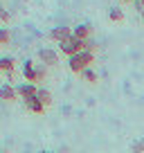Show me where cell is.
Listing matches in <instances>:
<instances>
[{
	"mask_svg": "<svg viewBox=\"0 0 144 153\" xmlns=\"http://www.w3.org/2000/svg\"><path fill=\"white\" fill-rule=\"evenodd\" d=\"M140 142H142V144H144V137H142V140H140Z\"/></svg>",
	"mask_w": 144,
	"mask_h": 153,
	"instance_id": "obj_22",
	"label": "cell"
},
{
	"mask_svg": "<svg viewBox=\"0 0 144 153\" xmlns=\"http://www.w3.org/2000/svg\"><path fill=\"white\" fill-rule=\"evenodd\" d=\"M0 20H9V14H7L2 7H0Z\"/></svg>",
	"mask_w": 144,
	"mask_h": 153,
	"instance_id": "obj_17",
	"label": "cell"
},
{
	"mask_svg": "<svg viewBox=\"0 0 144 153\" xmlns=\"http://www.w3.org/2000/svg\"><path fill=\"white\" fill-rule=\"evenodd\" d=\"M34 72H36V83H39V81H43V79H45V74H48V70H45V65H43V63H39Z\"/></svg>",
	"mask_w": 144,
	"mask_h": 153,
	"instance_id": "obj_15",
	"label": "cell"
},
{
	"mask_svg": "<svg viewBox=\"0 0 144 153\" xmlns=\"http://www.w3.org/2000/svg\"><path fill=\"white\" fill-rule=\"evenodd\" d=\"M36 65H34V61L32 59H27V61L23 63V76H25V81H29V83H36Z\"/></svg>",
	"mask_w": 144,
	"mask_h": 153,
	"instance_id": "obj_9",
	"label": "cell"
},
{
	"mask_svg": "<svg viewBox=\"0 0 144 153\" xmlns=\"http://www.w3.org/2000/svg\"><path fill=\"white\" fill-rule=\"evenodd\" d=\"M0 153H5V151H0Z\"/></svg>",
	"mask_w": 144,
	"mask_h": 153,
	"instance_id": "obj_23",
	"label": "cell"
},
{
	"mask_svg": "<svg viewBox=\"0 0 144 153\" xmlns=\"http://www.w3.org/2000/svg\"><path fill=\"white\" fill-rule=\"evenodd\" d=\"M36 90H39V86H36V83H29V81H23V83L16 86V92H18V97H23V99L34 97V95H36Z\"/></svg>",
	"mask_w": 144,
	"mask_h": 153,
	"instance_id": "obj_6",
	"label": "cell"
},
{
	"mask_svg": "<svg viewBox=\"0 0 144 153\" xmlns=\"http://www.w3.org/2000/svg\"><path fill=\"white\" fill-rule=\"evenodd\" d=\"M16 97H18L16 86H11V83H2L0 86V99L2 101H16Z\"/></svg>",
	"mask_w": 144,
	"mask_h": 153,
	"instance_id": "obj_8",
	"label": "cell"
},
{
	"mask_svg": "<svg viewBox=\"0 0 144 153\" xmlns=\"http://www.w3.org/2000/svg\"><path fill=\"white\" fill-rule=\"evenodd\" d=\"M108 18H111L113 23H120V20H124V11H122L120 7H108Z\"/></svg>",
	"mask_w": 144,
	"mask_h": 153,
	"instance_id": "obj_12",
	"label": "cell"
},
{
	"mask_svg": "<svg viewBox=\"0 0 144 153\" xmlns=\"http://www.w3.org/2000/svg\"><path fill=\"white\" fill-rule=\"evenodd\" d=\"M36 97H39V101L48 108V106H52V101H54V97H52V92L48 90V88H39L36 90Z\"/></svg>",
	"mask_w": 144,
	"mask_h": 153,
	"instance_id": "obj_11",
	"label": "cell"
},
{
	"mask_svg": "<svg viewBox=\"0 0 144 153\" xmlns=\"http://www.w3.org/2000/svg\"><path fill=\"white\" fill-rule=\"evenodd\" d=\"M140 14H142V20H144V9H140Z\"/></svg>",
	"mask_w": 144,
	"mask_h": 153,
	"instance_id": "obj_19",
	"label": "cell"
},
{
	"mask_svg": "<svg viewBox=\"0 0 144 153\" xmlns=\"http://www.w3.org/2000/svg\"><path fill=\"white\" fill-rule=\"evenodd\" d=\"M72 36V29L68 27V25H56V27H52V32H50V38L52 41H56V43H63L65 38Z\"/></svg>",
	"mask_w": 144,
	"mask_h": 153,
	"instance_id": "obj_5",
	"label": "cell"
},
{
	"mask_svg": "<svg viewBox=\"0 0 144 153\" xmlns=\"http://www.w3.org/2000/svg\"><path fill=\"white\" fill-rule=\"evenodd\" d=\"M131 151H133V153H144V144H142V142H133Z\"/></svg>",
	"mask_w": 144,
	"mask_h": 153,
	"instance_id": "obj_16",
	"label": "cell"
},
{
	"mask_svg": "<svg viewBox=\"0 0 144 153\" xmlns=\"http://www.w3.org/2000/svg\"><path fill=\"white\" fill-rule=\"evenodd\" d=\"M135 5H137L140 9H144V0H137V2H135Z\"/></svg>",
	"mask_w": 144,
	"mask_h": 153,
	"instance_id": "obj_18",
	"label": "cell"
},
{
	"mask_svg": "<svg viewBox=\"0 0 144 153\" xmlns=\"http://www.w3.org/2000/svg\"><path fill=\"white\" fill-rule=\"evenodd\" d=\"M126 2H137V0H126Z\"/></svg>",
	"mask_w": 144,
	"mask_h": 153,
	"instance_id": "obj_21",
	"label": "cell"
},
{
	"mask_svg": "<svg viewBox=\"0 0 144 153\" xmlns=\"http://www.w3.org/2000/svg\"><path fill=\"white\" fill-rule=\"evenodd\" d=\"M9 41H11V32L7 27H0V45L9 43Z\"/></svg>",
	"mask_w": 144,
	"mask_h": 153,
	"instance_id": "obj_14",
	"label": "cell"
},
{
	"mask_svg": "<svg viewBox=\"0 0 144 153\" xmlns=\"http://www.w3.org/2000/svg\"><path fill=\"white\" fill-rule=\"evenodd\" d=\"M83 50V41H79L74 34H72L70 38H65L63 43H59V52H63V54H68V59L70 56H74L77 52H81Z\"/></svg>",
	"mask_w": 144,
	"mask_h": 153,
	"instance_id": "obj_2",
	"label": "cell"
},
{
	"mask_svg": "<svg viewBox=\"0 0 144 153\" xmlns=\"http://www.w3.org/2000/svg\"><path fill=\"white\" fill-rule=\"evenodd\" d=\"M36 54H39V61L43 63L45 68H48V65H56V63H59V52L54 48H41Z\"/></svg>",
	"mask_w": 144,
	"mask_h": 153,
	"instance_id": "obj_3",
	"label": "cell"
},
{
	"mask_svg": "<svg viewBox=\"0 0 144 153\" xmlns=\"http://www.w3.org/2000/svg\"><path fill=\"white\" fill-rule=\"evenodd\" d=\"M39 153H54V151H39Z\"/></svg>",
	"mask_w": 144,
	"mask_h": 153,
	"instance_id": "obj_20",
	"label": "cell"
},
{
	"mask_svg": "<svg viewBox=\"0 0 144 153\" xmlns=\"http://www.w3.org/2000/svg\"><path fill=\"white\" fill-rule=\"evenodd\" d=\"M72 34H74L79 41H90V38H95V27H92L90 23H79L77 27L72 29Z\"/></svg>",
	"mask_w": 144,
	"mask_h": 153,
	"instance_id": "obj_4",
	"label": "cell"
},
{
	"mask_svg": "<svg viewBox=\"0 0 144 153\" xmlns=\"http://www.w3.org/2000/svg\"><path fill=\"white\" fill-rule=\"evenodd\" d=\"M16 70V61L11 56H0V72L2 74H14Z\"/></svg>",
	"mask_w": 144,
	"mask_h": 153,
	"instance_id": "obj_10",
	"label": "cell"
},
{
	"mask_svg": "<svg viewBox=\"0 0 144 153\" xmlns=\"http://www.w3.org/2000/svg\"><path fill=\"white\" fill-rule=\"evenodd\" d=\"M81 79H83L86 83H97L99 74H97V72L92 70V68H88V70H83V72H81Z\"/></svg>",
	"mask_w": 144,
	"mask_h": 153,
	"instance_id": "obj_13",
	"label": "cell"
},
{
	"mask_svg": "<svg viewBox=\"0 0 144 153\" xmlns=\"http://www.w3.org/2000/svg\"><path fill=\"white\" fill-rule=\"evenodd\" d=\"M92 61H95V54L88 52V50H81V52H77L74 56L68 59V68H70V72H79V74H81L83 70H88V68L92 65Z\"/></svg>",
	"mask_w": 144,
	"mask_h": 153,
	"instance_id": "obj_1",
	"label": "cell"
},
{
	"mask_svg": "<svg viewBox=\"0 0 144 153\" xmlns=\"http://www.w3.org/2000/svg\"><path fill=\"white\" fill-rule=\"evenodd\" d=\"M23 104H25V108H27L29 113H34V115L45 113V106L39 101V97H36V95H34V97H27V99H23Z\"/></svg>",
	"mask_w": 144,
	"mask_h": 153,
	"instance_id": "obj_7",
	"label": "cell"
}]
</instances>
